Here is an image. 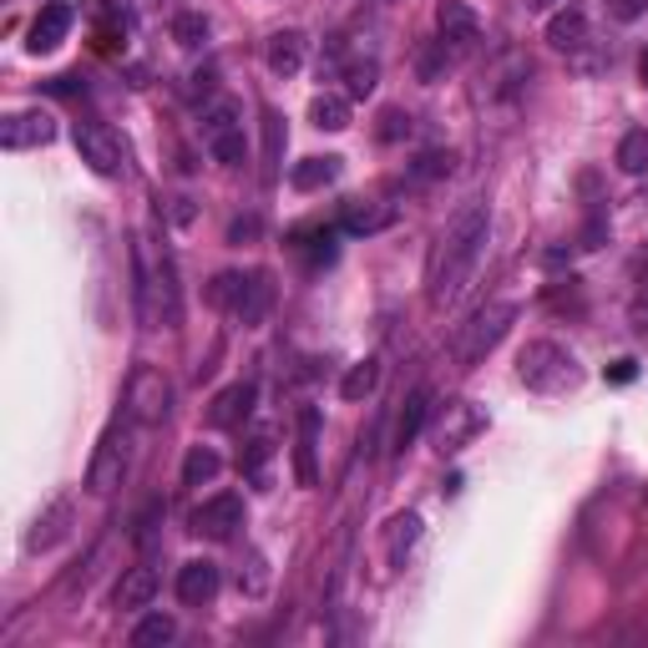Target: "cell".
<instances>
[{"label": "cell", "instance_id": "30", "mask_svg": "<svg viewBox=\"0 0 648 648\" xmlns=\"http://www.w3.org/2000/svg\"><path fill=\"white\" fill-rule=\"evenodd\" d=\"M173 41H178L182 51H198L208 41V15H198V11L173 15Z\"/></svg>", "mask_w": 648, "mask_h": 648}, {"label": "cell", "instance_id": "3", "mask_svg": "<svg viewBox=\"0 0 648 648\" xmlns=\"http://www.w3.org/2000/svg\"><path fill=\"white\" fill-rule=\"evenodd\" d=\"M516 375H522V385L537 390V396H563V390H577V385H583V365H577V355L573 349H563L557 339H532V345H522V355H516Z\"/></svg>", "mask_w": 648, "mask_h": 648}, {"label": "cell", "instance_id": "8", "mask_svg": "<svg viewBox=\"0 0 648 648\" xmlns=\"http://www.w3.org/2000/svg\"><path fill=\"white\" fill-rule=\"evenodd\" d=\"M76 153L96 178H122L127 173V147L107 122H76Z\"/></svg>", "mask_w": 648, "mask_h": 648}, {"label": "cell", "instance_id": "9", "mask_svg": "<svg viewBox=\"0 0 648 648\" xmlns=\"http://www.w3.org/2000/svg\"><path fill=\"white\" fill-rule=\"evenodd\" d=\"M481 431H487V416H481L471 400H451V406L441 410V420H436V451H441V457H457V451H467Z\"/></svg>", "mask_w": 648, "mask_h": 648}, {"label": "cell", "instance_id": "33", "mask_svg": "<svg viewBox=\"0 0 648 648\" xmlns=\"http://www.w3.org/2000/svg\"><path fill=\"white\" fill-rule=\"evenodd\" d=\"M618 168L624 173H648V133H628L618 143Z\"/></svg>", "mask_w": 648, "mask_h": 648}, {"label": "cell", "instance_id": "11", "mask_svg": "<svg viewBox=\"0 0 648 648\" xmlns=\"http://www.w3.org/2000/svg\"><path fill=\"white\" fill-rule=\"evenodd\" d=\"M56 137V117L41 107L31 112H11V117L0 122V147L6 153H25V147H46Z\"/></svg>", "mask_w": 648, "mask_h": 648}, {"label": "cell", "instance_id": "29", "mask_svg": "<svg viewBox=\"0 0 648 648\" xmlns=\"http://www.w3.org/2000/svg\"><path fill=\"white\" fill-rule=\"evenodd\" d=\"M218 471H223L218 451H208V446H192L188 461H182V487H203V481H213Z\"/></svg>", "mask_w": 648, "mask_h": 648}, {"label": "cell", "instance_id": "28", "mask_svg": "<svg viewBox=\"0 0 648 648\" xmlns=\"http://www.w3.org/2000/svg\"><path fill=\"white\" fill-rule=\"evenodd\" d=\"M173 638H178V624L168 613H147L143 624L133 628V648H157V644H173Z\"/></svg>", "mask_w": 648, "mask_h": 648}, {"label": "cell", "instance_id": "22", "mask_svg": "<svg viewBox=\"0 0 648 648\" xmlns=\"http://www.w3.org/2000/svg\"><path fill=\"white\" fill-rule=\"evenodd\" d=\"M66 516H72V506H66V502H51V512L36 516V527L25 532V553H46L51 542L66 537Z\"/></svg>", "mask_w": 648, "mask_h": 648}, {"label": "cell", "instance_id": "13", "mask_svg": "<svg viewBox=\"0 0 648 648\" xmlns=\"http://www.w3.org/2000/svg\"><path fill=\"white\" fill-rule=\"evenodd\" d=\"M66 31H72V6H66V0H51V6H41L36 21H31V41H25V46L36 51V56H46V51H56L61 41H66Z\"/></svg>", "mask_w": 648, "mask_h": 648}, {"label": "cell", "instance_id": "31", "mask_svg": "<svg viewBox=\"0 0 648 648\" xmlns=\"http://www.w3.org/2000/svg\"><path fill=\"white\" fill-rule=\"evenodd\" d=\"M345 82H349V96H370L375 82H380V61H375V56H355L345 66Z\"/></svg>", "mask_w": 648, "mask_h": 648}, {"label": "cell", "instance_id": "40", "mask_svg": "<svg viewBox=\"0 0 648 648\" xmlns=\"http://www.w3.org/2000/svg\"><path fill=\"white\" fill-rule=\"evenodd\" d=\"M608 375H613V380H634V360H618Z\"/></svg>", "mask_w": 648, "mask_h": 648}, {"label": "cell", "instance_id": "15", "mask_svg": "<svg viewBox=\"0 0 648 648\" xmlns=\"http://www.w3.org/2000/svg\"><path fill=\"white\" fill-rule=\"evenodd\" d=\"M178 598L188 603V608H203V603L218 598V563H208V557H192V563L178 567Z\"/></svg>", "mask_w": 648, "mask_h": 648}, {"label": "cell", "instance_id": "25", "mask_svg": "<svg viewBox=\"0 0 648 648\" xmlns=\"http://www.w3.org/2000/svg\"><path fill=\"white\" fill-rule=\"evenodd\" d=\"M335 178H339V157H304V163H294V173H289V182L300 192H314Z\"/></svg>", "mask_w": 648, "mask_h": 648}, {"label": "cell", "instance_id": "27", "mask_svg": "<svg viewBox=\"0 0 648 648\" xmlns=\"http://www.w3.org/2000/svg\"><path fill=\"white\" fill-rule=\"evenodd\" d=\"M375 385H380V360L370 355V360L349 365V375L339 380V396H345V400H365V396L375 390Z\"/></svg>", "mask_w": 648, "mask_h": 648}, {"label": "cell", "instance_id": "34", "mask_svg": "<svg viewBox=\"0 0 648 648\" xmlns=\"http://www.w3.org/2000/svg\"><path fill=\"white\" fill-rule=\"evenodd\" d=\"M400 137H410V117L400 107H385L380 112V143H400Z\"/></svg>", "mask_w": 648, "mask_h": 648}, {"label": "cell", "instance_id": "43", "mask_svg": "<svg viewBox=\"0 0 648 648\" xmlns=\"http://www.w3.org/2000/svg\"><path fill=\"white\" fill-rule=\"evenodd\" d=\"M375 6H400V0H375Z\"/></svg>", "mask_w": 648, "mask_h": 648}, {"label": "cell", "instance_id": "12", "mask_svg": "<svg viewBox=\"0 0 648 648\" xmlns=\"http://www.w3.org/2000/svg\"><path fill=\"white\" fill-rule=\"evenodd\" d=\"M243 527V502L233 492H218V497H208L198 512H192V532L198 537H213V542H229L233 532Z\"/></svg>", "mask_w": 648, "mask_h": 648}, {"label": "cell", "instance_id": "18", "mask_svg": "<svg viewBox=\"0 0 648 648\" xmlns=\"http://www.w3.org/2000/svg\"><path fill=\"white\" fill-rule=\"evenodd\" d=\"M264 61H269V72L274 76H294L304 66V36L300 31H274L264 46Z\"/></svg>", "mask_w": 648, "mask_h": 648}, {"label": "cell", "instance_id": "35", "mask_svg": "<svg viewBox=\"0 0 648 648\" xmlns=\"http://www.w3.org/2000/svg\"><path fill=\"white\" fill-rule=\"evenodd\" d=\"M239 284H243V274H218L213 289H208V300H213L218 310H233V300H239Z\"/></svg>", "mask_w": 648, "mask_h": 648}, {"label": "cell", "instance_id": "10", "mask_svg": "<svg viewBox=\"0 0 648 648\" xmlns=\"http://www.w3.org/2000/svg\"><path fill=\"white\" fill-rule=\"evenodd\" d=\"M436 31H441V46L451 51L457 61H467L471 51L481 46V21L471 6L461 0H441V11H436Z\"/></svg>", "mask_w": 648, "mask_h": 648}, {"label": "cell", "instance_id": "1", "mask_svg": "<svg viewBox=\"0 0 648 648\" xmlns=\"http://www.w3.org/2000/svg\"><path fill=\"white\" fill-rule=\"evenodd\" d=\"M487 208L471 203L461 208L451 223H446L441 243L431 253V304L436 310H451V304L467 294V284L477 279L481 269V253H487Z\"/></svg>", "mask_w": 648, "mask_h": 648}, {"label": "cell", "instance_id": "14", "mask_svg": "<svg viewBox=\"0 0 648 648\" xmlns=\"http://www.w3.org/2000/svg\"><path fill=\"white\" fill-rule=\"evenodd\" d=\"M269 304H274V284H269L264 269H253V274H243L239 300H233V310H229V314H233L239 324H264Z\"/></svg>", "mask_w": 648, "mask_h": 648}, {"label": "cell", "instance_id": "36", "mask_svg": "<svg viewBox=\"0 0 648 648\" xmlns=\"http://www.w3.org/2000/svg\"><path fill=\"white\" fill-rule=\"evenodd\" d=\"M441 173H451V153H426L416 163V178H441Z\"/></svg>", "mask_w": 648, "mask_h": 648}, {"label": "cell", "instance_id": "16", "mask_svg": "<svg viewBox=\"0 0 648 648\" xmlns=\"http://www.w3.org/2000/svg\"><path fill=\"white\" fill-rule=\"evenodd\" d=\"M253 396H259L253 380H239V385H229V390H218V400L208 406V426H213V431H233V426L253 410Z\"/></svg>", "mask_w": 648, "mask_h": 648}, {"label": "cell", "instance_id": "17", "mask_svg": "<svg viewBox=\"0 0 648 648\" xmlns=\"http://www.w3.org/2000/svg\"><path fill=\"white\" fill-rule=\"evenodd\" d=\"M426 416H431V390L420 385V390H410L406 396V406H400V416H396V451H406V446H416V436H420V426H426Z\"/></svg>", "mask_w": 648, "mask_h": 648}, {"label": "cell", "instance_id": "26", "mask_svg": "<svg viewBox=\"0 0 648 648\" xmlns=\"http://www.w3.org/2000/svg\"><path fill=\"white\" fill-rule=\"evenodd\" d=\"M390 203H349L345 208V229L349 233H380L385 223H390Z\"/></svg>", "mask_w": 648, "mask_h": 648}, {"label": "cell", "instance_id": "21", "mask_svg": "<svg viewBox=\"0 0 648 648\" xmlns=\"http://www.w3.org/2000/svg\"><path fill=\"white\" fill-rule=\"evenodd\" d=\"M314 441H320V410H300V451H294L300 487H314V481H320V471H314Z\"/></svg>", "mask_w": 648, "mask_h": 648}, {"label": "cell", "instance_id": "2", "mask_svg": "<svg viewBox=\"0 0 648 648\" xmlns=\"http://www.w3.org/2000/svg\"><path fill=\"white\" fill-rule=\"evenodd\" d=\"M133 264H137V314H143V324L147 330L178 324V269H173V253L137 243Z\"/></svg>", "mask_w": 648, "mask_h": 648}, {"label": "cell", "instance_id": "6", "mask_svg": "<svg viewBox=\"0 0 648 648\" xmlns=\"http://www.w3.org/2000/svg\"><path fill=\"white\" fill-rule=\"evenodd\" d=\"M127 461H133V436H127L122 420H112L107 431H102V441H96L92 467H86V492L112 497L122 487V477H127Z\"/></svg>", "mask_w": 648, "mask_h": 648}, {"label": "cell", "instance_id": "38", "mask_svg": "<svg viewBox=\"0 0 648 648\" xmlns=\"http://www.w3.org/2000/svg\"><path fill=\"white\" fill-rule=\"evenodd\" d=\"M608 11L618 15V21H638V15L648 11V0H608Z\"/></svg>", "mask_w": 648, "mask_h": 648}, {"label": "cell", "instance_id": "5", "mask_svg": "<svg viewBox=\"0 0 648 648\" xmlns=\"http://www.w3.org/2000/svg\"><path fill=\"white\" fill-rule=\"evenodd\" d=\"M127 406H122V416L133 420V426H163L173 410V380L157 365H137L133 380H127Z\"/></svg>", "mask_w": 648, "mask_h": 648}, {"label": "cell", "instance_id": "19", "mask_svg": "<svg viewBox=\"0 0 648 648\" xmlns=\"http://www.w3.org/2000/svg\"><path fill=\"white\" fill-rule=\"evenodd\" d=\"M153 593H157V573L147 563H137V567H127L117 583V608H147Z\"/></svg>", "mask_w": 648, "mask_h": 648}, {"label": "cell", "instance_id": "24", "mask_svg": "<svg viewBox=\"0 0 648 648\" xmlns=\"http://www.w3.org/2000/svg\"><path fill=\"white\" fill-rule=\"evenodd\" d=\"M416 537H420V512L390 516V527H385V557H390V563H400V557L416 547Z\"/></svg>", "mask_w": 648, "mask_h": 648}, {"label": "cell", "instance_id": "20", "mask_svg": "<svg viewBox=\"0 0 648 648\" xmlns=\"http://www.w3.org/2000/svg\"><path fill=\"white\" fill-rule=\"evenodd\" d=\"M547 41H553L557 51H577V46H588V15L583 11H557L553 21H547Z\"/></svg>", "mask_w": 648, "mask_h": 648}, {"label": "cell", "instance_id": "41", "mask_svg": "<svg viewBox=\"0 0 648 648\" xmlns=\"http://www.w3.org/2000/svg\"><path fill=\"white\" fill-rule=\"evenodd\" d=\"M527 11H547V6H557V0H522Z\"/></svg>", "mask_w": 648, "mask_h": 648}, {"label": "cell", "instance_id": "23", "mask_svg": "<svg viewBox=\"0 0 648 648\" xmlns=\"http://www.w3.org/2000/svg\"><path fill=\"white\" fill-rule=\"evenodd\" d=\"M310 122L320 127V133H345L349 127V102L345 96H335V92H320L310 102Z\"/></svg>", "mask_w": 648, "mask_h": 648}, {"label": "cell", "instance_id": "42", "mask_svg": "<svg viewBox=\"0 0 648 648\" xmlns=\"http://www.w3.org/2000/svg\"><path fill=\"white\" fill-rule=\"evenodd\" d=\"M638 76H644V86H648V46H644V56H638Z\"/></svg>", "mask_w": 648, "mask_h": 648}, {"label": "cell", "instance_id": "32", "mask_svg": "<svg viewBox=\"0 0 648 648\" xmlns=\"http://www.w3.org/2000/svg\"><path fill=\"white\" fill-rule=\"evenodd\" d=\"M451 66H457V56H451V51L441 46V41H431V46L420 51L416 56V72H420V82H441L446 72H451Z\"/></svg>", "mask_w": 648, "mask_h": 648}, {"label": "cell", "instance_id": "4", "mask_svg": "<svg viewBox=\"0 0 648 648\" xmlns=\"http://www.w3.org/2000/svg\"><path fill=\"white\" fill-rule=\"evenodd\" d=\"M512 320H516V304H512V300L481 304V310L471 314V324L457 335V365H461V370H477V365L487 360V355H492V349L506 339Z\"/></svg>", "mask_w": 648, "mask_h": 648}, {"label": "cell", "instance_id": "37", "mask_svg": "<svg viewBox=\"0 0 648 648\" xmlns=\"http://www.w3.org/2000/svg\"><path fill=\"white\" fill-rule=\"evenodd\" d=\"M269 451H274V441H269V436H259V441L249 446V457H243V467H249L253 477H259V471H264V461H269Z\"/></svg>", "mask_w": 648, "mask_h": 648}, {"label": "cell", "instance_id": "39", "mask_svg": "<svg viewBox=\"0 0 648 648\" xmlns=\"http://www.w3.org/2000/svg\"><path fill=\"white\" fill-rule=\"evenodd\" d=\"M628 320H634V330H638V335H648V294H638V300H634Z\"/></svg>", "mask_w": 648, "mask_h": 648}, {"label": "cell", "instance_id": "7", "mask_svg": "<svg viewBox=\"0 0 648 648\" xmlns=\"http://www.w3.org/2000/svg\"><path fill=\"white\" fill-rule=\"evenodd\" d=\"M203 147L223 163V168H239L249 143H243V107L229 102V96H218L213 107L203 112Z\"/></svg>", "mask_w": 648, "mask_h": 648}]
</instances>
